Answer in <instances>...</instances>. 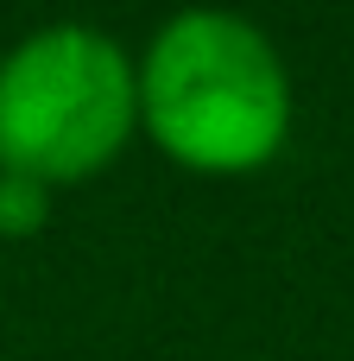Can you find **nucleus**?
I'll return each instance as SVG.
<instances>
[{
    "mask_svg": "<svg viewBox=\"0 0 354 361\" xmlns=\"http://www.w3.org/2000/svg\"><path fill=\"white\" fill-rule=\"evenodd\" d=\"M139 133L196 178L266 171L298 121L291 70L266 25L234 6H184L133 57Z\"/></svg>",
    "mask_w": 354,
    "mask_h": 361,
    "instance_id": "obj_1",
    "label": "nucleus"
},
{
    "mask_svg": "<svg viewBox=\"0 0 354 361\" xmlns=\"http://www.w3.org/2000/svg\"><path fill=\"white\" fill-rule=\"evenodd\" d=\"M139 133L133 51L89 25H32L0 57V171L38 184H82L108 171Z\"/></svg>",
    "mask_w": 354,
    "mask_h": 361,
    "instance_id": "obj_2",
    "label": "nucleus"
},
{
    "mask_svg": "<svg viewBox=\"0 0 354 361\" xmlns=\"http://www.w3.org/2000/svg\"><path fill=\"white\" fill-rule=\"evenodd\" d=\"M51 184L38 178H19V171H0V241H32L51 228Z\"/></svg>",
    "mask_w": 354,
    "mask_h": 361,
    "instance_id": "obj_3",
    "label": "nucleus"
}]
</instances>
